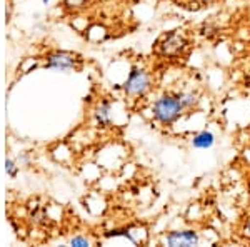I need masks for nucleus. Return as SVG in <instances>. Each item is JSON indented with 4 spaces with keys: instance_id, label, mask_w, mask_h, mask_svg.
I'll list each match as a JSON object with an SVG mask.
<instances>
[{
    "instance_id": "4",
    "label": "nucleus",
    "mask_w": 250,
    "mask_h": 247,
    "mask_svg": "<svg viewBox=\"0 0 250 247\" xmlns=\"http://www.w3.org/2000/svg\"><path fill=\"white\" fill-rule=\"evenodd\" d=\"M185 47H187V40L177 32H168L159 42V48L162 55H179L185 50Z\"/></svg>"
},
{
    "instance_id": "9",
    "label": "nucleus",
    "mask_w": 250,
    "mask_h": 247,
    "mask_svg": "<svg viewBox=\"0 0 250 247\" xmlns=\"http://www.w3.org/2000/svg\"><path fill=\"white\" fill-rule=\"evenodd\" d=\"M88 2H90V0H63V5H65L67 9H70V10H77V9L85 7Z\"/></svg>"
},
{
    "instance_id": "1",
    "label": "nucleus",
    "mask_w": 250,
    "mask_h": 247,
    "mask_svg": "<svg viewBox=\"0 0 250 247\" xmlns=\"http://www.w3.org/2000/svg\"><path fill=\"white\" fill-rule=\"evenodd\" d=\"M185 109L180 104L179 97L172 95V94H164L160 97H157L152 105V115L154 120L159 122L164 127H170L184 115Z\"/></svg>"
},
{
    "instance_id": "13",
    "label": "nucleus",
    "mask_w": 250,
    "mask_h": 247,
    "mask_svg": "<svg viewBox=\"0 0 250 247\" xmlns=\"http://www.w3.org/2000/svg\"><path fill=\"white\" fill-rule=\"evenodd\" d=\"M197 2H200L202 5H210V3H215L217 0H197Z\"/></svg>"
},
{
    "instance_id": "12",
    "label": "nucleus",
    "mask_w": 250,
    "mask_h": 247,
    "mask_svg": "<svg viewBox=\"0 0 250 247\" xmlns=\"http://www.w3.org/2000/svg\"><path fill=\"white\" fill-rule=\"evenodd\" d=\"M5 171H7V174H9L10 177H15V176H17V165H15L12 160H7L5 162Z\"/></svg>"
},
{
    "instance_id": "2",
    "label": "nucleus",
    "mask_w": 250,
    "mask_h": 247,
    "mask_svg": "<svg viewBox=\"0 0 250 247\" xmlns=\"http://www.w3.org/2000/svg\"><path fill=\"white\" fill-rule=\"evenodd\" d=\"M154 87V77L147 68L135 67L132 68V72L128 74L127 80L124 84V92L130 99H142L152 90Z\"/></svg>"
},
{
    "instance_id": "8",
    "label": "nucleus",
    "mask_w": 250,
    "mask_h": 247,
    "mask_svg": "<svg viewBox=\"0 0 250 247\" xmlns=\"http://www.w3.org/2000/svg\"><path fill=\"white\" fill-rule=\"evenodd\" d=\"M177 97H179L180 104L184 105L185 111H192V109H195L197 105H199V95L195 94L193 90H182L177 94Z\"/></svg>"
},
{
    "instance_id": "14",
    "label": "nucleus",
    "mask_w": 250,
    "mask_h": 247,
    "mask_svg": "<svg viewBox=\"0 0 250 247\" xmlns=\"http://www.w3.org/2000/svg\"><path fill=\"white\" fill-rule=\"evenodd\" d=\"M245 230H247V234H249V236H250V219H249V221H247V225H245Z\"/></svg>"
},
{
    "instance_id": "5",
    "label": "nucleus",
    "mask_w": 250,
    "mask_h": 247,
    "mask_svg": "<svg viewBox=\"0 0 250 247\" xmlns=\"http://www.w3.org/2000/svg\"><path fill=\"white\" fill-rule=\"evenodd\" d=\"M79 64V59L70 52H54L47 57L45 67L55 70H72Z\"/></svg>"
},
{
    "instance_id": "6",
    "label": "nucleus",
    "mask_w": 250,
    "mask_h": 247,
    "mask_svg": "<svg viewBox=\"0 0 250 247\" xmlns=\"http://www.w3.org/2000/svg\"><path fill=\"white\" fill-rule=\"evenodd\" d=\"M193 149H199V151H207V149H212L213 144H215V134L210 131H200L199 134L192 137L190 140Z\"/></svg>"
},
{
    "instance_id": "3",
    "label": "nucleus",
    "mask_w": 250,
    "mask_h": 247,
    "mask_svg": "<svg viewBox=\"0 0 250 247\" xmlns=\"http://www.w3.org/2000/svg\"><path fill=\"white\" fill-rule=\"evenodd\" d=\"M164 244L170 247H190L200 244V234L195 229H177L164 236Z\"/></svg>"
},
{
    "instance_id": "7",
    "label": "nucleus",
    "mask_w": 250,
    "mask_h": 247,
    "mask_svg": "<svg viewBox=\"0 0 250 247\" xmlns=\"http://www.w3.org/2000/svg\"><path fill=\"white\" fill-rule=\"evenodd\" d=\"M95 122L99 127H108L112 124V102L102 100L95 109Z\"/></svg>"
},
{
    "instance_id": "10",
    "label": "nucleus",
    "mask_w": 250,
    "mask_h": 247,
    "mask_svg": "<svg viewBox=\"0 0 250 247\" xmlns=\"http://www.w3.org/2000/svg\"><path fill=\"white\" fill-rule=\"evenodd\" d=\"M107 237H125V239H128L130 242H134V244H137V241H135L134 237H132V234L128 232V230H125V229L112 230V232H108V234H107Z\"/></svg>"
},
{
    "instance_id": "11",
    "label": "nucleus",
    "mask_w": 250,
    "mask_h": 247,
    "mask_svg": "<svg viewBox=\"0 0 250 247\" xmlns=\"http://www.w3.org/2000/svg\"><path fill=\"white\" fill-rule=\"evenodd\" d=\"M70 246H79V247H83V246H90V241L87 237H74L70 241Z\"/></svg>"
},
{
    "instance_id": "15",
    "label": "nucleus",
    "mask_w": 250,
    "mask_h": 247,
    "mask_svg": "<svg viewBox=\"0 0 250 247\" xmlns=\"http://www.w3.org/2000/svg\"><path fill=\"white\" fill-rule=\"evenodd\" d=\"M42 2H43V3H48V2H50V0H42Z\"/></svg>"
}]
</instances>
